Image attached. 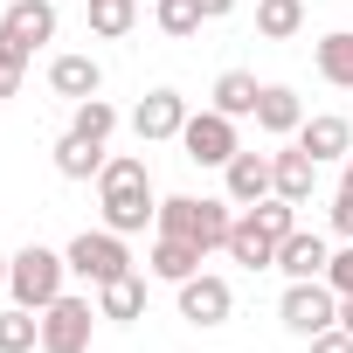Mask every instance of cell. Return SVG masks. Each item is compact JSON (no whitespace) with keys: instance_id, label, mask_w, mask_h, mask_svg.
<instances>
[{"instance_id":"1","label":"cell","mask_w":353,"mask_h":353,"mask_svg":"<svg viewBox=\"0 0 353 353\" xmlns=\"http://www.w3.org/2000/svg\"><path fill=\"white\" fill-rule=\"evenodd\" d=\"M97 208H104V229L118 236H139L159 222V194H152V173L139 152H111L104 173H97Z\"/></svg>"},{"instance_id":"2","label":"cell","mask_w":353,"mask_h":353,"mask_svg":"<svg viewBox=\"0 0 353 353\" xmlns=\"http://www.w3.org/2000/svg\"><path fill=\"white\" fill-rule=\"evenodd\" d=\"M298 229V208L284 201V194H270V201H256V208H243L236 215V229H229V256L243 263V270H277V243Z\"/></svg>"},{"instance_id":"3","label":"cell","mask_w":353,"mask_h":353,"mask_svg":"<svg viewBox=\"0 0 353 353\" xmlns=\"http://www.w3.org/2000/svg\"><path fill=\"white\" fill-rule=\"evenodd\" d=\"M229 208H236L229 194H222V201H208V194H166L152 229H159V236H188V243L208 256V250H222V243H229V229H236V215H229Z\"/></svg>"},{"instance_id":"4","label":"cell","mask_w":353,"mask_h":353,"mask_svg":"<svg viewBox=\"0 0 353 353\" xmlns=\"http://www.w3.org/2000/svg\"><path fill=\"white\" fill-rule=\"evenodd\" d=\"M63 291H70V256H63V250H42V243L14 250V270H8V298H14V305L49 312Z\"/></svg>"},{"instance_id":"5","label":"cell","mask_w":353,"mask_h":353,"mask_svg":"<svg viewBox=\"0 0 353 353\" xmlns=\"http://www.w3.org/2000/svg\"><path fill=\"white\" fill-rule=\"evenodd\" d=\"M63 256H70V277H83L90 291H97V284L132 277V250H125V236H118V229H83Z\"/></svg>"},{"instance_id":"6","label":"cell","mask_w":353,"mask_h":353,"mask_svg":"<svg viewBox=\"0 0 353 353\" xmlns=\"http://www.w3.org/2000/svg\"><path fill=\"white\" fill-rule=\"evenodd\" d=\"M277 319H284L298 339H312V332L339 325V291H332L325 277H298V284H284V298H277Z\"/></svg>"},{"instance_id":"7","label":"cell","mask_w":353,"mask_h":353,"mask_svg":"<svg viewBox=\"0 0 353 353\" xmlns=\"http://www.w3.org/2000/svg\"><path fill=\"white\" fill-rule=\"evenodd\" d=\"M181 152L194 159V166H229L236 152H243V139H236V118L229 111H188V125H181Z\"/></svg>"},{"instance_id":"8","label":"cell","mask_w":353,"mask_h":353,"mask_svg":"<svg viewBox=\"0 0 353 353\" xmlns=\"http://www.w3.org/2000/svg\"><path fill=\"white\" fill-rule=\"evenodd\" d=\"M97 305L90 298H77V291H63L49 312H42V353H83L90 346V332H97Z\"/></svg>"},{"instance_id":"9","label":"cell","mask_w":353,"mask_h":353,"mask_svg":"<svg viewBox=\"0 0 353 353\" xmlns=\"http://www.w3.org/2000/svg\"><path fill=\"white\" fill-rule=\"evenodd\" d=\"M173 291H181V319L188 325H229V312H236V291L215 270H194L188 284H173Z\"/></svg>"},{"instance_id":"10","label":"cell","mask_w":353,"mask_h":353,"mask_svg":"<svg viewBox=\"0 0 353 353\" xmlns=\"http://www.w3.org/2000/svg\"><path fill=\"white\" fill-rule=\"evenodd\" d=\"M181 125H188V97L181 90H145L139 97V111H132V132H139V145H159V139H181Z\"/></svg>"},{"instance_id":"11","label":"cell","mask_w":353,"mask_h":353,"mask_svg":"<svg viewBox=\"0 0 353 353\" xmlns=\"http://www.w3.org/2000/svg\"><path fill=\"white\" fill-rule=\"evenodd\" d=\"M222 188H229L236 208L270 201V194H277V166H270V152H236V159L222 166Z\"/></svg>"},{"instance_id":"12","label":"cell","mask_w":353,"mask_h":353,"mask_svg":"<svg viewBox=\"0 0 353 353\" xmlns=\"http://www.w3.org/2000/svg\"><path fill=\"white\" fill-rule=\"evenodd\" d=\"M56 0H8V14H0V35H14L28 56L42 49V42H56Z\"/></svg>"},{"instance_id":"13","label":"cell","mask_w":353,"mask_h":353,"mask_svg":"<svg viewBox=\"0 0 353 353\" xmlns=\"http://www.w3.org/2000/svg\"><path fill=\"white\" fill-rule=\"evenodd\" d=\"M325 263H332V250H325L319 229H291V236L277 243V270H284V284H298V277H325Z\"/></svg>"},{"instance_id":"14","label":"cell","mask_w":353,"mask_h":353,"mask_svg":"<svg viewBox=\"0 0 353 353\" xmlns=\"http://www.w3.org/2000/svg\"><path fill=\"white\" fill-rule=\"evenodd\" d=\"M298 145L325 166V159H346L353 152V118H339V111H319V118H305L298 125Z\"/></svg>"},{"instance_id":"15","label":"cell","mask_w":353,"mask_h":353,"mask_svg":"<svg viewBox=\"0 0 353 353\" xmlns=\"http://www.w3.org/2000/svg\"><path fill=\"white\" fill-rule=\"evenodd\" d=\"M49 90H56V97H70V104L97 97V90H104L97 56H77V49H70V56H56V63H49Z\"/></svg>"},{"instance_id":"16","label":"cell","mask_w":353,"mask_h":353,"mask_svg":"<svg viewBox=\"0 0 353 353\" xmlns=\"http://www.w3.org/2000/svg\"><path fill=\"white\" fill-rule=\"evenodd\" d=\"M298 125H305L298 90H291V83H263V97H256V132H270V139H298Z\"/></svg>"},{"instance_id":"17","label":"cell","mask_w":353,"mask_h":353,"mask_svg":"<svg viewBox=\"0 0 353 353\" xmlns=\"http://www.w3.org/2000/svg\"><path fill=\"white\" fill-rule=\"evenodd\" d=\"M270 166H277V194H284L291 208H305L312 188H319V159H312L305 145H284V152H270Z\"/></svg>"},{"instance_id":"18","label":"cell","mask_w":353,"mask_h":353,"mask_svg":"<svg viewBox=\"0 0 353 353\" xmlns=\"http://www.w3.org/2000/svg\"><path fill=\"white\" fill-rule=\"evenodd\" d=\"M145 263H152L159 284H188V277L201 270V250H194L188 236H159V229H152V256H145Z\"/></svg>"},{"instance_id":"19","label":"cell","mask_w":353,"mask_h":353,"mask_svg":"<svg viewBox=\"0 0 353 353\" xmlns=\"http://www.w3.org/2000/svg\"><path fill=\"white\" fill-rule=\"evenodd\" d=\"M97 312H104L111 325H132V319H145V277L132 270V277H118V284H97Z\"/></svg>"},{"instance_id":"20","label":"cell","mask_w":353,"mask_h":353,"mask_svg":"<svg viewBox=\"0 0 353 353\" xmlns=\"http://www.w3.org/2000/svg\"><path fill=\"white\" fill-rule=\"evenodd\" d=\"M312 63L332 90H353V28H332L325 42H312Z\"/></svg>"},{"instance_id":"21","label":"cell","mask_w":353,"mask_h":353,"mask_svg":"<svg viewBox=\"0 0 353 353\" xmlns=\"http://www.w3.org/2000/svg\"><path fill=\"white\" fill-rule=\"evenodd\" d=\"M104 145H90V139H77V132H63L56 139V173H63V181H97V173H104Z\"/></svg>"},{"instance_id":"22","label":"cell","mask_w":353,"mask_h":353,"mask_svg":"<svg viewBox=\"0 0 353 353\" xmlns=\"http://www.w3.org/2000/svg\"><path fill=\"white\" fill-rule=\"evenodd\" d=\"M256 97H263V83H256L250 70H222V77H215V111H229V118H256Z\"/></svg>"},{"instance_id":"23","label":"cell","mask_w":353,"mask_h":353,"mask_svg":"<svg viewBox=\"0 0 353 353\" xmlns=\"http://www.w3.org/2000/svg\"><path fill=\"white\" fill-rule=\"evenodd\" d=\"M305 28V0H256V35L263 42H291Z\"/></svg>"},{"instance_id":"24","label":"cell","mask_w":353,"mask_h":353,"mask_svg":"<svg viewBox=\"0 0 353 353\" xmlns=\"http://www.w3.org/2000/svg\"><path fill=\"white\" fill-rule=\"evenodd\" d=\"M35 346H42V312L8 305L0 312V353H35Z\"/></svg>"},{"instance_id":"25","label":"cell","mask_w":353,"mask_h":353,"mask_svg":"<svg viewBox=\"0 0 353 353\" xmlns=\"http://www.w3.org/2000/svg\"><path fill=\"white\" fill-rule=\"evenodd\" d=\"M70 132L90 139V145H111V132H118V104H111V97H83L77 118H70Z\"/></svg>"},{"instance_id":"26","label":"cell","mask_w":353,"mask_h":353,"mask_svg":"<svg viewBox=\"0 0 353 353\" xmlns=\"http://www.w3.org/2000/svg\"><path fill=\"white\" fill-rule=\"evenodd\" d=\"M152 21H159V35H173V42H188V35H201V0H152Z\"/></svg>"},{"instance_id":"27","label":"cell","mask_w":353,"mask_h":353,"mask_svg":"<svg viewBox=\"0 0 353 353\" xmlns=\"http://www.w3.org/2000/svg\"><path fill=\"white\" fill-rule=\"evenodd\" d=\"M132 21H139V0H90V35L125 42V35H132Z\"/></svg>"},{"instance_id":"28","label":"cell","mask_w":353,"mask_h":353,"mask_svg":"<svg viewBox=\"0 0 353 353\" xmlns=\"http://www.w3.org/2000/svg\"><path fill=\"white\" fill-rule=\"evenodd\" d=\"M28 63H35V56H28V49H21L14 35H0V97H14V90H21Z\"/></svg>"},{"instance_id":"29","label":"cell","mask_w":353,"mask_h":353,"mask_svg":"<svg viewBox=\"0 0 353 353\" xmlns=\"http://www.w3.org/2000/svg\"><path fill=\"white\" fill-rule=\"evenodd\" d=\"M325 284H332L339 298H353V243H346V250H332V263H325Z\"/></svg>"},{"instance_id":"30","label":"cell","mask_w":353,"mask_h":353,"mask_svg":"<svg viewBox=\"0 0 353 353\" xmlns=\"http://www.w3.org/2000/svg\"><path fill=\"white\" fill-rule=\"evenodd\" d=\"M305 346H312V353H353V332H346V325H325V332H312Z\"/></svg>"},{"instance_id":"31","label":"cell","mask_w":353,"mask_h":353,"mask_svg":"<svg viewBox=\"0 0 353 353\" xmlns=\"http://www.w3.org/2000/svg\"><path fill=\"white\" fill-rule=\"evenodd\" d=\"M332 236H346V243H353V194H346V188L332 194Z\"/></svg>"},{"instance_id":"32","label":"cell","mask_w":353,"mask_h":353,"mask_svg":"<svg viewBox=\"0 0 353 353\" xmlns=\"http://www.w3.org/2000/svg\"><path fill=\"white\" fill-rule=\"evenodd\" d=\"M201 14H208V21H222V14H236V0H201Z\"/></svg>"},{"instance_id":"33","label":"cell","mask_w":353,"mask_h":353,"mask_svg":"<svg viewBox=\"0 0 353 353\" xmlns=\"http://www.w3.org/2000/svg\"><path fill=\"white\" fill-rule=\"evenodd\" d=\"M339 325H346V332H353V298H339Z\"/></svg>"},{"instance_id":"34","label":"cell","mask_w":353,"mask_h":353,"mask_svg":"<svg viewBox=\"0 0 353 353\" xmlns=\"http://www.w3.org/2000/svg\"><path fill=\"white\" fill-rule=\"evenodd\" d=\"M8 270H14V256H0V291H8Z\"/></svg>"},{"instance_id":"35","label":"cell","mask_w":353,"mask_h":353,"mask_svg":"<svg viewBox=\"0 0 353 353\" xmlns=\"http://www.w3.org/2000/svg\"><path fill=\"white\" fill-rule=\"evenodd\" d=\"M0 8H8V0H0Z\"/></svg>"}]
</instances>
